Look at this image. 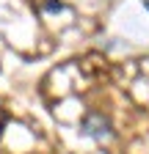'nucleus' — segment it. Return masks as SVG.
Wrapping results in <instances>:
<instances>
[{"mask_svg":"<svg viewBox=\"0 0 149 154\" xmlns=\"http://www.w3.org/2000/svg\"><path fill=\"white\" fill-rule=\"evenodd\" d=\"M144 8H146V11H149V0H146V3H144Z\"/></svg>","mask_w":149,"mask_h":154,"instance_id":"nucleus-3","label":"nucleus"},{"mask_svg":"<svg viewBox=\"0 0 149 154\" xmlns=\"http://www.w3.org/2000/svg\"><path fill=\"white\" fill-rule=\"evenodd\" d=\"M47 11H64V3H55V0H50V3H44Z\"/></svg>","mask_w":149,"mask_h":154,"instance_id":"nucleus-2","label":"nucleus"},{"mask_svg":"<svg viewBox=\"0 0 149 154\" xmlns=\"http://www.w3.org/2000/svg\"><path fill=\"white\" fill-rule=\"evenodd\" d=\"M80 132L88 135V138H94V140H108V138H113V127H110L108 121V116L102 113H86V119L80 121Z\"/></svg>","mask_w":149,"mask_h":154,"instance_id":"nucleus-1","label":"nucleus"}]
</instances>
